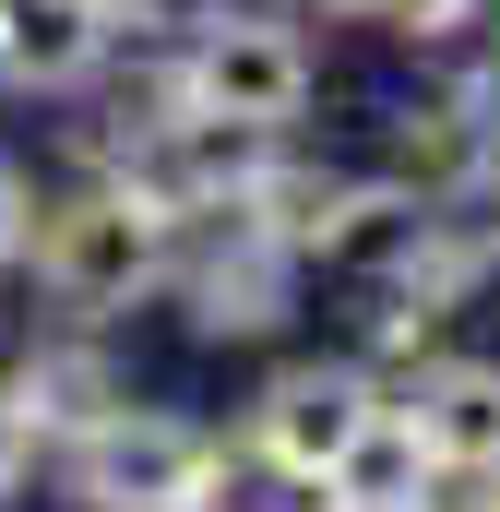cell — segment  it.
Listing matches in <instances>:
<instances>
[{"mask_svg": "<svg viewBox=\"0 0 500 512\" xmlns=\"http://www.w3.org/2000/svg\"><path fill=\"white\" fill-rule=\"evenodd\" d=\"M36 298L60 310V322H131L143 298H167V262H179V227H167V203L155 191H131V179H84L72 203H36Z\"/></svg>", "mask_w": 500, "mask_h": 512, "instance_id": "obj_1", "label": "cell"}, {"mask_svg": "<svg viewBox=\"0 0 500 512\" xmlns=\"http://www.w3.org/2000/svg\"><path fill=\"white\" fill-rule=\"evenodd\" d=\"M60 477L84 512H215L227 501V441L179 405H108L84 441H60Z\"/></svg>", "mask_w": 500, "mask_h": 512, "instance_id": "obj_2", "label": "cell"}, {"mask_svg": "<svg viewBox=\"0 0 500 512\" xmlns=\"http://www.w3.org/2000/svg\"><path fill=\"white\" fill-rule=\"evenodd\" d=\"M310 84H322V60H310L298 12H203L167 60V96H191L215 120H250V131H298Z\"/></svg>", "mask_w": 500, "mask_h": 512, "instance_id": "obj_3", "label": "cell"}, {"mask_svg": "<svg viewBox=\"0 0 500 512\" xmlns=\"http://www.w3.org/2000/svg\"><path fill=\"white\" fill-rule=\"evenodd\" d=\"M298 274H310V262L286 251L250 203H227V215H191V227H179L167 298L191 310L203 346H250V334H274V322L298 310Z\"/></svg>", "mask_w": 500, "mask_h": 512, "instance_id": "obj_4", "label": "cell"}, {"mask_svg": "<svg viewBox=\"0 0 500 512\" xmlns=\"http://www.w3.org/2000/svg\"><path fill=\"white\" fill-rule=\"evenodd\" d=\"M381 417V370L370 358H286L274 382L250 393V465L274 489H322L334 453Z\"/></svg>", "mask_w": 500, "mask_h": 512, "instance_id": "obj_5", "label": "cell"}, {"mask_svg": "<svg viewBox=\"0 0 500 512\" xmlns=\"http://www.w3.org/2000/svg\"><path fill=\"white\" fill-rule=\"evenodd\" d=\"M370 179L417 191V203H489L500 191V120L465 84H429V96L381 108V167Z\"/></svg>", "mask_w": 500, "mask_h": 512, "instance_id": "obj_6", "label": "cell"}, {"mask_svg": "<svg viewBox=\"0 0 500 512\" xmlns=\"http://www.w3.org/2000/svg\"><path fill=\"white\" fill-rule=\"evenodd\" d=\"M120 60V0H0V84L84 96Z\"/></svg>", "mask_w": 500, "mask_h": 512, "instance_id": "obj_7", "label": "cell"}, {"mask_svg": "<svg viewBox=\"0 0 500 512\" xmlns=\"http://www.w3.org/2000/svg\"><path fill=\"white\" fill-rule=\"evenodd\" d=\"M393 405H405V429L429 441L441 477H489L500 465V358H417L393 382Z\"/></svg>", "mask_w": 500, "mask_h": 512, "instance_id": "obj_8", "label": "cell"}, {"mask_svg": "<svg viewBox=\"0 0 500 512\" xmlns=\"http://www.w3.org/2000/svg\"><path fill=\"white\" fill-rule=\"evenodd\" d=\"M24 405H36V441H84L108 405H131V382H120V358L96 346V322H60L48 346H24Z\"/></svg>", "mask_w": 500, "mask_h": 512, "instance_id": "obj_9", "label": "cell"}, {"mask_svg": "<svg viewBox=\"0 0 500 512\" xmlns=\"http://www.w3.org/2000/svg\"><path fill=\"white\" fill-rule=\"evenodd\" d=\"M322 501H346V512H429V501H441V465H429V441L405 429V405H393V393H381L370 429L334 453Z\"/></svg>", "mask_w": 500, "mask_h": 512, "instance_id": "obj_10", "label": "cell"}, {"mask_svg": "<svg viewBox=\"0 0 500 512\" xmlns=\"http://www.w3.org/2000/svg\"><path fill=\"white\" fill-rule=\"evenodd\" d=\"M477 12H489V0H370V24H381V36H405V48H453Z\"/></svg>", "mask_w": 500, "mask_h": 512, "instance_id": "obj_11", "label": "cell"}, {"mask_svg": "<svg viewBox=\"0 0 500 512\" xmlns=\"http://www.w3.org/2000/svg\"><path fill=\"white\" fill-rule=\"evenodd\" d=\"M36 453H48V441H36V405H24V382H12V370H0V501L36 477Z\"/></svg>", "mask_w": 500, "mask_h": 512, "instance_id": "obj_12", "label": "cell"}, {"mask_svg": "<svg viewBox=\"0 0 500 512\" xmlns=\"http://www.w3.org/2000/svg\"><path fill=\"white\" fill-rule=\"evenodd\" d=\"M24 251H36V191H24V167L0 155V274H24Z\"/></svg>", "mask_w": 500, "mask_h": 512, "instance_id": "obj_13", "label": "cell"}, {"mask_svg": "<svg viewBox=\"0 0 500 512\" xmlns=\"http://www.w3.org/2000/svg\"><path fill=\"white\" fill-rule=\"evenodd\" d=\"M215 0H120V36H191Z\"/></svg>", "mask_w": 500, "mask_h": 512, "instance_id": "obj_14", "label": "cell"}, {"mask_svg": "<svg viewBox=\"0 0 500 512\" xmlns=\"http://www.w3.org/2000/svg\"><path fill=\"white\" fill-rule=\"evenodd\" d=\"M298 12H322V24H370V0H298Z\"/></svg>", "mask_w": 500, "mask_h": 512, "instance_id": "obj_15", "label": "cell"}, {"mask_svg": "<svg viewBox=\"0 0 500 512\" xmlns=\"http://www.w3.org/2000/svg\"><path fill=\"white\" fill-rule=\"evenodd\" d=\"M465 489H477V512H500V465H489V477H465Z\"/></svg>", "mask_w": 500, "mask_h": 512, "instance_id": "obj_16", "label": "cell"}, {"mask_svg": "<svg viewBox=\"0 0 500 512\" xmlns=\"http://www.w3.org/2000/svg\"><path fill=\"white\" fill-rule=\"evenodd\" d=\"M215 12H298V0H215Z\"/></svg>", "mask_w": 500, "mask_h": 512, "instance_id": "obj_17", "label": "cell"}, {"mask_svg": "<svg viewBox=\"0 0 500 512\" xmlns=\"http://www.w3.org/2000/svg\"><path fill=\"white\" fill-rule=\"evenodd\" d=\"M429 512H441V501H429ZM465 512H477V501H465Z\"/></svg>", "mask_w": 500, "mask_h": 512, "instance_id": "obj_18", "label": "cell"}]
</instances>
